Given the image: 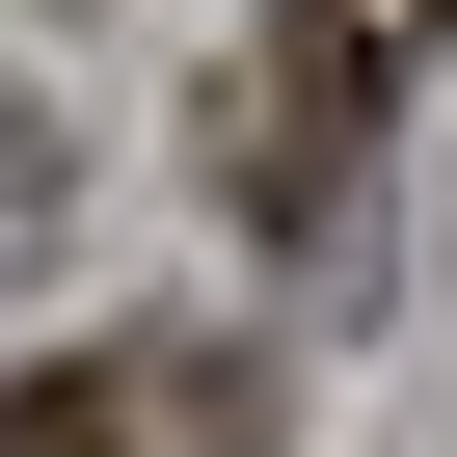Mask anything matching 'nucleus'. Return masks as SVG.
Listing matches in <instances>:
<instances>
[{"label": "nucleus", "mask_w": 457, "mask_h": 457, "mask_svg": "<svg viewBox=\"0 0 457 457\" xmlns=\"http://www.w3.org/2000/svg\"><path fill=\"white\" fill-rule=\"evenodd\" d=\"M28 243H54V135L0 108V270H28Z\"/></svg>", "instance_id": "nucleus-3"}, {"label": "nucleus", "mask_w": 457, "mask_h": 457, "mask_svg": "<svg viewBox=\"0 0 457 457\" xmlns=\"http://www.w3.org/2000/svg\"><path fill=\"white\" fill-rule=\"evenodd\" d=\"M403 54H430V0H270L243 81H215V188L296 243V215L350 188V135H377V81H403Z\"/></svg>", "instance_id": "nucleus-1"}, {"label": "nucleus", "mask_w": 457, "mask_h": 457, "mask_svg": "<svg viewBox=\"0 0 457 457\" xmlns=\"http://www.w3.org/2000/svg\"><path fill=\"white\" fill-rule=\"evenodd\" d=\"M215 403H243V377H215V350H135V377H108V350H54L28 403H0V457H188Z\"/></svg>", "instance_id": "nucleus-2"}]
</instances>
